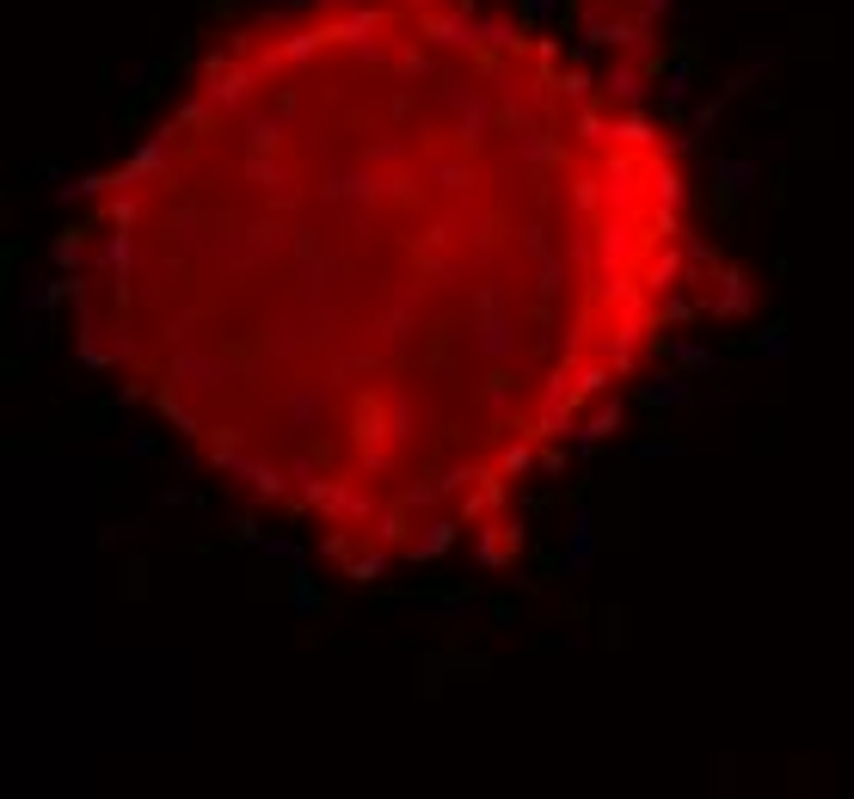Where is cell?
<instances>
[{"label":"cell","instance_id":"obj_1","mask_svg":"<svg viewBox=\"0 0 854 799\" xmlns=\"http://www.w3.org/2000/svg\"><path fill=\"white\" fill-rule=\"evenodd\" d=\"M688 160L547 0H277L86 185V363L351 578L504 535L695 315Z\"/></svg>","mask_w":854,"mask_h":799}]
</instances>
